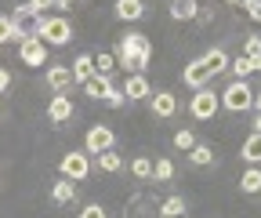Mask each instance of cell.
<instances>
[{"label": "cell", "mask_w": 261, "mask_h": 218, "mask_svg": "<svg viewBox=\"0 0 261 218\" xmlns=\"http://www.w3.org/2000/svg\"><path fill=\"white\" fill-rule=\"evenodd\" d=\"M116 66H123L127 73H145L149 62H152V44L145 33H138V29H127V33L120 37L116 44Z\"/></svg>", "instance_id": "1"}, {"label": "cell", "mask_w": 261, "mask_h": 218, "mask_svg": "<svg viewBox=\"0 0 261 218\" xmlns=\"http://www.w3.org/2000/svg\"><path fill=\"white\" fill-rule=\"evenodd\" d=\"M33 33H37L47 47H65L73 40V22L65 15H40L33 22Z\"/></svg>", "instance_id": "2"}, {"label": "cell", "mask_w": 261, "mask_h": 218, "mask_svg": "<svg viewBox=\"0 0 261 218\" xmlns=\"http://www.w3.org/2000/svg\"><path fill=\"white\" fill-rule=\"evenodd\" d=\"M218 95H221V109H228V113L254 109V87H250V80H228Z\"/></svg>", "instance_id": "3"}, {"label": "cell", "mask_w": 261, "mask_h": 218, "mask_svg": "<svg viewBox=\"0 0 261 218\" xmlns=\"http://www.w3.org/2000/svg\"><path fill=\"white\" fill-rule=\"evenodd\" d=\"M91 167H94V160H91L87 149H73V153H65V157L58 160V175L69 178V182H84L91 175Z\"/></svg>", "instance_id": "4"}, {"label": "cell", "mask_w": 261, "mask_h": 218, "mask_svg": "<svg viewBox=\"0 0 261 218\" xmlns=\"http://www.w3.org/2000/svg\"><path fill=\"white\" fill-rule=\"evenodd\" d=\"M218 106H221V95L214 87H200L196 95L189 99V116L192 120H214L218 116Z\"/></svg>", "instance_id": "5"}, {"label": "cell", "mask_w": 261, "mask_h": 218, "mask_svg": "<svg viewBox=\"0 0 261 218\" xmlns=\"http://www.w3.org/2000/svg\"><path fill=\"white\" fill-rule=\"evenodd\" d=\"M113 146H116V135H113L109 124H94V128L84 135V149L91 157H102V153H109Z\"/></svg>", "instance_id": "6"}, {"label": "cell", "mask_w": 261, "mask_h": 218, "mask_svg": "<svg viewBox=\"0 0 261 218\" xmlns=\"http://www.w3.org/2000/svg\"><path fill=\"white\" fill-rule=\"evenodd\" d=\"M47 44L40 40V37H29L25 44H18V58H22V66H29V69H40V66H47Z\"/></svg>", "instance_id": "7"}, {"label": "cell", "mask_w": 261, "mask_h": 218, "mask_svg": "<svg viewBox=\"0 0 261 218\" xmlns=\"http://www.w3.org/2000/svg\"><path fill=\"white\" fill-rule=\"evenodd\" d=\"M44 84L51 87V95H69V91L76 87L69 66H47V69H44Z\"/></svg>", "instance_id": "8"}, {"label": "cell", "mask_w": 261, "mask_h": 218, "mask_svg": "<svg viewBox=\"0 0 261 218\" xmlns=\"http://www.w3.org/2000/svg\"><path fill=\"white\" fill-rule=\"evenodd\" d=\"M120 91H123L127 102H149L152 99V84H149L145 73H127V80H123Z\"/></svg>", "instance_id": "9"}, {"label": "cell", "mask_w": 261, "mask_h": 218, "mask_svg": "<svg viewBox=\"0 0 261 218\" xmlns=\"http://www.w3.org/2000/svg\"><path fill=\"white\" fill-rule=\"evenodd\" d=\"M149 113L156 116V120H171L174 113H178V95L174 91H152V99H149Z\"/></svg>", "instance_id": "10"}, {"label": "cell", "mask_w": 261, "mask_h": 218, "mask_svg": "<svg viewBox=\"0 0 261 218\" xmlns=\"http://www.w3.org/2000/svg\"><path fill=\"white\" fill-rule=\"evenodd\" d=\"M181 80L192 87V91H200V87H211V80H214V73L207 69V62H203V55L200 58H192L189 66H185V73H181Z\"/></svg>", "instance_id": "11"}, {"label": "cell", "mask_w": 261, "mask_h": 218, "mask_svg": "<svg viewBox=\"0 0 261 218\" xmlns=\"http://www.w3.org/2000/svg\"><path fill=\"white\" fill-rule=\"evenodd\" d=\"M73 99L69 95H51V102H47V120L51 124H69L73 120Z\"/></svg>", "instance_id": "12"}, {"label": "cell", "mask_w": 261, "mask_h": 218, "mask_svg": "<svg viewBox=\"0 0 261 218\" xmlns=\"http://www.w3.org/2000/svg\"><path fill=\"white\" fill-rule=\"evenodd\" d=\"M113 15L120 22H138V18H145V0H116Z\"/></svg>", "instance_id": "13"}, {"label": "cell", "mask_w": 261, "mask_h": 218, "mask_svg": "<svg viewBox=\"0 0 261 218\" xmlns=\"http://www.w3.org/2000/svg\"><path fill=\"white\" fill-rule=\"evenodd\" d=\"M240 157H243V164L247 167H261V135H247L243 138V146H240Z\"/></svg>", "instance_id": "14"}, {"label": "cell", "mask_w": 261, "mask_h": 218, "mask_svg": "<svg viewBox=\"0 0 261 218\" xmlns=\"http://www.w3.org/2000/svg\"><path fill=\"white\" fill-rule=\"evenodd\" d=\"M203 62H207V69H211L214 77L228 73V66H232V58H228L225 47H211V51H203Z\"/></svg>", "instance_id": "15"}, {"label": "cell", "mask_w": 261, "mask_h": 218, "mask_svg": "<svg viewBox=\"0 0 261 218\" xmlns=\"http://www.w3.org/2000/svg\"><path fill=\"white\" fill-rule=\"evenodd\" d=\"M69 69H73V80H76V87H84V84L94 77V55H76Z\"/></svg>", "instance_id": "16"}, {"label": "cell", "mask_w": 261, "mask_h": 218, "mask_svg": "<svg viewBox=\"0 0 261 218\" xmlns=\"http://www.w3.org/2000/svg\"><path fill=\"white\" fill-rule=\"evenodd\" d=\"M171 18L174 22H192L196 15H200V0H171Z\"/></svg>", "instance_id": "17"}, {"label": "cell", "mask_w": 261, "mask_h": 218, "mask_svg": "<svg viewBox=\"0 0 261 218\" xmlns=\"http://www.w3.org/2000/svg\"><path fill=\"white\" fill-rule=\"evenodd\" d=\"M189 211V200L181 193H171L167 200H160V218H181Z\"/></svg>", "instance_id": "18"}, {"label": "cell", "mask_w": 261, "mask_h": 218, "mask_svg": "<svg viewBox=\"0 0 261 218\" xmlns=\"http://www.w3.org/2000/svg\"><path fill=\"white\" fill-rule=\"evenodd\" d=\"M51 200H55V204H73V200H76V182L58 178V182L51 185Z\"/></svg>", "instance_id": "19"}, {"label": "cell", "mask_w": 261, "mask_h": 218, "mask_svg": "<svg viewBox=\"0 0 261 218\" xmlns=\"http://www.w3.org/2000/svg\"><path fill=\"white\" fill-rule=\"evenodd\" d=\"M94 167L106 171V175H120L123 171V157H120L116 149H109V153H102V157H94Z\"/></svg>", "instance_id": "20"}, {"label": "cell", "mask_w": 261, "mask_h": 218, "mask_svg": "<svg viewBox=\"0 0 261 218\" xmlns=\"http://www.w3.org/2000/svg\"><path fill=\"white\" fill-rule=\"evenodd\" d=\"M218 157H214V149L207 146V142H196V149H189V164L192 167H211Z\"/></svg>", "instance_id": "21"}, {"label": "cell", "mask_w": 261, "mask_h": 218, "mask_svg": "<svg viewBox=\"0 0 261 218\" xmlns=\"http://www.w3.org/2000/svg\"><path fill=\"white\" fill-rule=\"evenodd\" d=\"M240 189H243L247 197H257V193H261V167H247V171H243Z\"/></svg>", "instance_id": "22"}, {"label": "cell", "mask_w": 261, "mask_h": 218, "mask_svg": "<svg viewBox=\"0 0 261 218\" xmlns=\"http://www.w3.org/2000/svg\"><path fill=\"white\" fill-rule=\"evenodd\" d=\"M109 87H113L109 77H98V73H94V77L84 84V95H87V99H106V91H109Z\"/></svg>", "instance_id": "23"}, {"label": "cell", "mask_w": 261, "mask_h": 218, "mask_svg": "<svg viewBox=\"0 0 261 218\" xmlns=\"http://www.w3.org/2000/svg\"><path fill=\"white\" fill-rule=\"evenodd\" d=\"M228 73H232V80H247V77L254 73V58H247V55L232 58V66H228Z\"/></svg>", "instance_id": "24"}, {"label": "cell", "mask_w": 261, "mask_h": 218, "mask_svg": "<svg viewBox=\"0 0 261 218\" xmlns=\"http://www.w3.org/2000/svg\"><path fill=\"white\" fill-rule=\"evenodd\" d=\"M171 178H174V160H167V157L152 160V182H171Z\"/></svg>", "instance_id": "25"}, {"label": "cell", "mask_w": 261, "mask_h": 218, "mask_svg": "<svg viewBox=\"0 0 261 218\" xmlns=\"http://www.w3.org/2000/svg\"><path fill=\"white\" fill-rule=\"evenodd\" d=\"M113 69H116V55H113V51H98V55H94V73H98V77H109Z\"/></svg>", "instance_id": "26"}, {"label": "cell", "mask_w": 261, "mask_h": 218, "mask_svg": "<svg viewBox=\"0 0 261 218\" xmlns=\"http://www.w3.org/2000/svg\"><path fill=\"white\" fill-rule=\"evenodd\" d=\"M130 175H135L138 182H152V160L149 157H135L130 160Z\"/></svg>", "instance_id": "27"}, {"label": "cell", "mask_w": 261, "mask_h": 218, "mask_svg": "<svg viewBox=\"0 0 261 218\" xmlns=\"http://www.w3.org/2000/svg\"><path fill=\"white\" fill-rule=\"evenodd\" d=\"M196 142H200V138H196L189 128H181V131H174V149H181V153H189V149H196Z\"/></svg>", "instance_id": "28"}, {"label": "cell", "mask_w": 261, "mask_h": 218, "mask_svg": "<svg viewBox=\"0 0 261 218\" xmlns=\"http://www.w3.org/2000/svg\"><path fill=\"white\" fill-rule=\"evenodd\" d=\"M102 102H106L109 109H123V106H127V99H123V91H120L116 84H113V87L106 91V99H102Z\"/></svg>", "instance_id": "29"}, {"label": "cell", "mask_w": 261, "mask_h": 218, "mask_svg": "<svg viewBox=\"0 0 261 218\" xmlns=\"http://www.w3.org/2000/svg\"><path fill=\"white\" fill-rule=\"evenodd\" d=\"M243 55H247V58H261V37H257V33H250V37L243 40Z\"/></svg>", "instance_id": "30"}, {"label": "cell", "mask_w": 261, "mask_h": 218, "mask_svg": "<svg viewBox=\"0 0 261 218\" xmlns=\"http://www.w3.org/2000/svg\"><path fill=\"white\" fill-rule=\"evenodd\" d=\"M76 218H109V211H106L102 204H84Z\"/></svg>", "instance_id": "31"}, {"label": "cell", "mask_w": 261, "mask_h": 218, "mask_svg": "<svg viewBox=\"0 0 261 218\" xmlns=\"http://www.w3.org/2000/svg\"><path fill=\"white\" fill-rule=\"evenodd\" d=\"M11 33H15L11 15H0V44H11Z\"/></svg>", "instance_id": "32"}, {"label": "cell", "mask_w": 261, "mask_h": 218, "mask_svg": "<svg viewBox=\"0 0 261 218\" xmlns=\"http://www.w3.org/2000/svg\"><path fill=\"white\" fill-rule=\"evenodd\" d=\"M243 11H247V18H254V22H261V0H243L240 4Z\"/></svg>", "instance_id": "33"}, {"label": "cell", "mask_w": 261, "mask_h": 218, "mask_svg": "<svg viewBox=\"0 0 261 218\" xmlns=\"http://www.w3.org/2000/svg\"><path fill=\"white\" fill-rule=\"evenodd\" d=\"M25 4L37 11V15H44V8H51V0H25Z\"/></svg>", "instance_id": "34"}, {"label": "cell", "mask_w": 261, "mask_h": 218, "mask_svg": "<svg viewBox=\"0 0 261 218\" xmlns=\"http://www.w3.org/2000/svg\"><path fill=\"white\" fill-rule=\"evenodd\" d=\"M8 87H11V73H8V69H0V95H4Z\"/></svg>", "instance_id": "35"}, {"label": "cell", "mask_w": 261, "mask_h": 218, "mask_svg": "<svg viewBox=\"0 0 261 218\" xmlns=\"http://www.w3.org/2000/svg\"><path fill=\"white\" fill-rule=\"evenodd\" d=\"M250 131H254V135H261V113H254V120H250Z\"/></svg>", "instance_id": "36"}, {"label": "cell", "mask_w": 261, "mask_h": 218, "mask_svg": "<svg viewBox=\"0 0 261 218\" xmlns=\"http://www.w3.org/2000/svg\"><path fill=\"white\" fill-rule=\"evenodd\" d=\"M254 113H261V91H254Z\"/></svg>", "instance_id": "37"}, {"label": "cell", "mask_w": 261, "mask_h": 218, "mask_svg": "<svg viewBox=\"0 0 261 218\" xmlns=\"http://www.w3.org/2000/svg\"><path fill=\"white\" fill-rule=\"evenodd\" d=\"M254 73H261V58H254Z\"/></svg>", "instance_id": "38"}, {"label": "cell", "mask_w": 261, "mask_h": 218, "mask_svg": "<svg viewBox=\"0 0 261 218\" xmlns=\"http://www.w3.org/2000/svg\"><path fill=\"white\" fill-rule=\"evenodd\" d=\"M225 4H236V8H240V4H243V0H225Z\"/></svg>", "instance_id": "39"}, {"label": "cell", "mask_w": 261, "mask_h": 218, "mask_svg": "<svg viewBox=\"0 0 261 218\" xmlns=\"http://www.w3.org/2000/svg\"><path fill=\"white\" fill-rule=\"evenodd\" d=\"M0 113H4V95H0Z\"/></svg>", "instance_id": "40"}, {"label": "cell", "mask_w": 261, "mask_h": 218, "mask_svg": "<svg viewBox=\"0 0 261 218\" xmlns=\"http://www.w3.org/2000/svg\"><path fill=\"white\" fill-rule=\"evenodd\" d=\"M65 4H69V8H73V0H65Z\"/></svg>", "instance_id": "41"}]
</instances>
